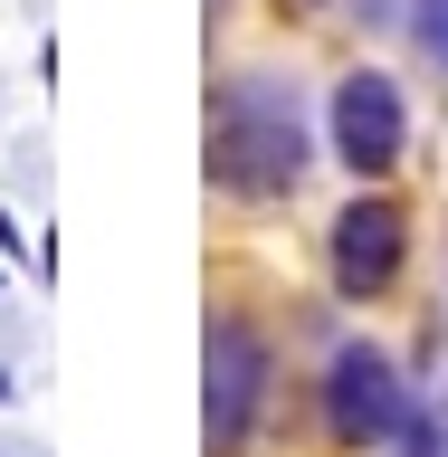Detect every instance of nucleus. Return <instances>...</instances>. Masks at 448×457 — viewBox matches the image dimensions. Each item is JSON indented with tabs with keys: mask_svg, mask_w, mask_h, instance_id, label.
Returning <instances> with one entry per match:
<instances>
[{
	"mask_svg": "<svg viewBox=\"0 0 448 457\" xmlns=\"http://www.w3.org/2000/svg\"><path fill=\"white\" fill-rule=\"evenodd\" d=\"M334 286L353 295V305H372L382 286L401 277V248H410V220H401L392 200H343L334 210Z\"/></svg>",
	"mask_w": 448,
	"mask_h": 457,
	"instance_id": "39448f33",
	"label": "nucleus"
},
{
	"mask_svg": "<svg viewBox=\"0 0 448 457\" xmlns=\"http://www.w3.org/2000/svg\"><path fill=\"white\" fill-rule=\"evenodd\" d=\"M401 143H410L401 86H392V77H372V67H353V77L334 86V153H343V171L382 181V171L401 162Z\"/></svg>",
	"mask_w": 448,
	"mask_h": 457,
	"instance_id": "20e7f679",
	"label": "nucleus"
},
{
	"mask_svg": "<svg viewBox=\"0 0 448 457\" xmlns=\"http://www.w3.org/2000/svg\"><path fill=\"white\" fill-rule=\"evenodd\" d=\"M210 181L229 200H286L306 181V105L286 77H229L210 96Z\"/></svg>",
	"mask_w": 448,
	"mask_h": 457,
	"instance_id": "f257e3e1",
	"label": "nucleus"
},
{
	"mask_svg": "<svg viewBox=\"0 0 448 457\" xmlns=\"http://www.w3.org/2000/svg\"><path fill=\"white\" fill-rule=\"evenodd\" d=\"M0 400H10V371H0Z\"/></svg>",
	"mask_w": 448,
	"mask_h": 457,
	"instance_id": "6e6552de",
	"label": "nucleus"
},
{
	"mask_svg": "<svg viewBox=\"0 0 448 457\" xmlns=\"http://www.w3.org/2000/svg\"><path fill=\"white\" fill-rule=\"evenodd\" d=\"M296 10H315V0H296Z\"/></svg>",
	"mask_w": 448,
	"mask_h": 457,
	"instance_id": "9d476101",
	"label": "nucleus"
},
{
	"mask_svg": "<svg viewBox=\"0 0 448 457\" xmlns=\"http://www.w3.org/2000/svg\"><path fill=\"white\" fill-rule=\"evenodd\" d=\"M258 410H267V343H258L249 314H210V343H200V438H210V457L249 448Z\"/></svg>",
	"mask_w": 448,
	"mask_h": 457,
	"instance_id": "f03ea898",
	"label": "nucleus"
},
{
	"mask_svg": "<svg viewBox=\"0 0 448 457\" xmlns=\"http://www.w3.org/2000/svg\"><path fill=\"white\" fill-rule=\"evenodd\" d=\"M401 29H410V48L429 67H448V0H401Z\"/></svg>",
	"mask_w": 448,
	"mask_h": 457,
	"instance_id": "423d86ee",
	"label": "nucleus"
},
{
	"mask_svg": "<svg viewBox=\"0 0 448 457\" xmlns=\"http://www.w3.org/2000/svg\"><path fill=\"white\" fill-rule=\"evenodd\" d=\"M0 457H29V448H0Z\"/></svg>",
	"mask_w": 448,
	"mask_h": 457,
	"instance_id": "1a4fd4ad",
	"label": "nucleus"
},
{
	"mask_svg": "<svg viewBox=\"0 0 448 457\" xmlns=\"http://www.w3.org/2000/svg\"><path fill=\"white\" fill-rule=\"evenodd\" d=\"M325 428H334L343 448H382L410 428V391H401L392 353H372V343H343L334 362H325Z\"/></svg>",
	"mask_w": 448,
	"mask_h": 457,
	"instance_id": "7ed1b4c3",
	"label": "nucleus"
},
{
	"mask_svg": "<svg viewBox=\"0 0 448 457\" xmlns=\"http://www.w3.org/2000/svg\"><path fill=\"white\" fill-rule=\"evenodd\" d=\"M401 457H439V420H429V410H410V428H401Z\"/></svg>",
	"mask_w": 448,
	"mask_h": 457,
	"instance_id": "0eeeda50",
	"label": "nucleus"
}]
</instances>
